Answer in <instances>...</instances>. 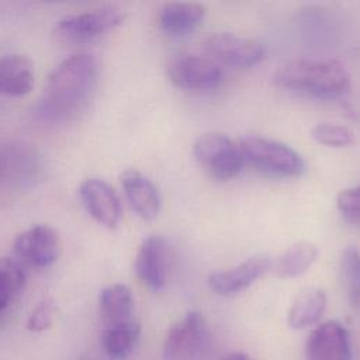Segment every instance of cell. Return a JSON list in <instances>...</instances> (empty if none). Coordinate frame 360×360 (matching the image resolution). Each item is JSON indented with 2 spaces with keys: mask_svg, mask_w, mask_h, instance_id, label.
<instances>
[{
  "mask_svg": "<svg viewBox=\"0 0 360 360\" xmlns=\"http://www.w3.org/2000/svg\"><path fill=\"white\" fill-rule=\"evenodd\" d=\"M318 246L311 242H295L287 248L271 264L278 278H294L304 274L318 259Z\"/></svg>",
  "mask_w": 360,
  "mask_h": 360,
  "instance_id": "obj_19",
  "label": "cell"
},
{
  "mask_svg": "<svg viewBox=\"0 0 360 360\" xmlns=\"http://www.w3.org/2000/svg\"><path fill=\"white\" fill-rule=\"evenodd\" d=\"M342 273L350 288L360 290V252L356 248H347L342 253Z\"/></svg>",
  "mask_w": 360,
  "mask_h": 360,
  "instance_id": "obj_23",
  "label": "cell"
},
{
  "mask_svg": "<svg viewBox=\"0 0 360 360\" xmlns=\"http://www.w3.org/2000/svg\"><path fill=\"white\" fill-rule=\"evenodd\" d=\"M141 335V325L136 319L120 325L105 326L101 330L100 342L104 352L115 360L127 357L135 347Z\"/></svg>",
  "mask_w": 360,
  "mask_h": 360,
  "instance_id": "obj_20",
  "label": "cell"
},
{
  "mask_svg": "<svg viewBox=\"0 0 360 360\" xmlns=\"http://www.w3.org/2000/svg\"><path fill=\"white\" fill-rule=\"evenodd\" d=\"M0 316H1V314H0Z\"/></svg>",
  "mask_w": 360,
  "mask_h": 360,
  "instance_id": "obj_27",
  "label": "cell"
},
{
  "mask_svg": "<svg viewBox=\"0 0 360 360\" xmlns=\"http://www.w3.org/2000/svg\"><path fill=\"white\" fill-rule=\"evenodd\" d=\"M167 75L172 83L183 90H210L224 79L218 62L190 52L174 55L167 65Z\"/></svg>",
  "mask_w": 360,
  "mask_h": 360,
  "instance_id": "obj_7",
  "label": "cell"
},
{
  "mask_svg": "<svg viewBox=\"0 0 360 360\" xmlns=\"http://www.w3.org/2000/svg\"><path fill=\"white\" fill-rule=\"evenodd\" d=\"M53 322V305L51 301H41L30 314L27 319V329L30 332H44L51 328Z\"/></svg>",
  "mask_w": 360,
  "mask_h": 360,
  "instance_id": "obj_25",
  "label": "cell"
},
{
  "mask_svg": "<svg viewBox=\"0 0 360 360\" xmlns=\"http://www.w3.org/2000/svg\"><path fill=\"white\" fill-rule=\"evenodd\" d=\"M222 360H248V357H246V354H243L240 352H232V353H228L226 356H224Z\"/></svg>",
  "mask_w": 360,
  "mask_h": 360,
  "instance_id": "obj_26",
  "label": "cell"
},
{
  "mask_svg": "<svg viewBox=\"0 0 360 360\" xmlns=\"http://www.w3.org/2000/svg\"><path fill=\"white\" fill-rule=\"evenodd\" d=\"M338 210L350 221H360V186L342 190L336 198Z\"/></svg>",
  "mask_w": 360,
  "mask_h": 360,
  "instance_id": "obj_24",
  "label": "cell"
},
{
  "mask_svg": "<svg viewBox=\"0 0 360 360\" xmlns=\"http://www.w3.org/2000/svg\"><path fill=\"white\" fill-rule=\"evenodd\" d=\"M311 135L318 143L330 148H345L354 142V132L336 122H319L311 129Z\"/></svg>",
  "mask_w": 360,
  "mask_h": 360,
  "instance_id": "obj_22",
  "label": "cell"
},
{
  "mask_svg": "<svg viewBox=\"0 0 360 360\" xmlns=\"http://www.w3.org/2000/svg\"><path fill=\"white\" fill-rule=\"evenodd\" d=\"M13 250L21 262L30 266L48 267L58 257L59 238L53 228L37 225L15 238Z\"/></svg>",
  "mask_w": 360,
  "mask_h": 360,
  "instance_id": "obj_10",
  "label": "cell"
},
{
  "mask_svg": "<svg viewBox=\"0 0 360 360\" xmlns=\"http://www.w3.org/2000/svg\"><path fill=\"white\" fill-rule=\"evenodd\" d=\"M271 259L266 255H257L243 260L242 263L214 271L208 276V287L219 295H231L250 287L264 273L271 270Z\"/></svg>",
  "mask_w": 360,
  "mask_h": 360,
  "instance_id": "obj_11",
  "label": "cell"
},
{
  "mask_svg": "<svg viewBox=\"0 0 360 360\" xmlns=\"http://www.w3.org/2000/svg\"><path fill=\"white\" fill-rule=\"evenodd\" d=\"M210 346V330L198 311H188L174 322L163 340L165 360H201Z\"/></svg>",
  "mask_w": 360,
  "mask_h": 360,
  "instance_id": "obj_4",
  "label": "cell"
},
{
  "mask_svg": "<svg viewBox=\"0 0 360 360\" xmlns=\"http://www.w3.org/2000/svg\"><path fill=\"white\" fill-rule=\"evenodd\" d=\"M278 87L316 97H338L350 87V76L336 60L301 58L281 65L273 75Z\"/></svg>",
  "mask_w": 360,
  "mask_h": 360,
  "instance_id": "obj_2",
  "label": "cell"
},
{
  "mask_svg": "<svg viewBox=\"0 0 360 360\" xmlns=\"http://www.w3.org/2000/svg\"><path fill=\"white\" fill-rule=\"evenodd\" d=\"M121 183L132 210L145 221L155 219L160 211V197L155 184L134 169L122 173Z\"/></svg>",
  "mask_w": 360,
  "mask_h": 360,
  "instance_id": "obj_14",
  "label": "cell"
},
{
  "mask_svg": "<svg viewBox=\"0 0 360 360\" xmlns=\"http://www.w3.org/2000/svg\"><path fill=\"white\" fill-rule=\"evenodd\" d=\"M328 298L323 290L309 288L302 291L290 305L287 323L291 329L300 330L315 325L325 312Z\"/></svg>",
  "mask_w": 360,
  "mask_h": 360,
  "instance_id": "obj_18",
  "label": "cell"
},
{
  "mask_svg": "<svg viewBox=\"0 0 360 360\" xmlns=\"http://www.w3.org/2000/svg\"><path fill=\"white\" fill-rule=\"evenodd\" d=\"M205 8L198 3L173 1L163 6L159 13V25L172 37L186 35L194 31L204 20Z\"/></svg>",
  "mask_w": 360,
  "mask_h": 360,
  "instance_id": "obj_16",
  "label": "cell"
},
{
  "mask_svg": "<svg viewBox=\"0 0 360 360\" xmlns=\"http://www.w3.org/2000/svg\"><path fill=\"white\" fill-rule=\"evenodd\" d=\"M204 45L215 62L235 68L253 66L264 58L266 52L262 42L232 32H214L207 37Z\"/></svg>",
  "mask_w": 360,
  "mask_h": 360,
  "instance_id": "obj_8",
  "label": "cell"
},
{
  "mask_svg": "<svg viewBox=\"0 0 360 360\" xmlns=\"http://www.w3.org/2000/svg\"><path fill=\"white\" fill-rule=\"evenodd\" d=\"M25 276L21 266L8 257H0V314L24 288Z\"/></svg>",
  "mask_w": 360,
  "mask_h": 360,
  "instance_id": "obj_21",
  "label": "cell"
},
{
  "mask_svg": "<svg viewBox=\"0 0 360 360\" xmlns=\"http://www.w3.org/2000/svg\"><path fill=\"white\" fill-rule=\"evenodd\" d=\"M97 77V63L91 55L66 58L51 73L42 98V112L65 120L77 114L87 103Z\"/></svg>",
  "mask_w": 360,
  "mask_h": 360,
  "instance_id": "obj_1",
  "label": "cell"
},
{
  "mask_svg": "<svg viewBox=\"0 0 360 360\" xmlns=\"http://www.w3.org/2000/svg\"><path fill=\"white\" fill-rule=\"evenodd\" d=\"M98 308L103 328L120 325L135 319V301L132 291L128 285L121 283L108 285L101 291Z\"/></svg>",
  "mask_w": 360,
  "mask_h": 360,
  "instance_id": "obj_17",
  "label": "cell"
},
{
  "mask_svg": "<svg viewBox=\"0 0 360 360\" xmlns=\"http://www.w3.org/2000/svg\"><path fill=\"white\" fill-rule=\"evenodd\" d=\"M243 162L260 173L274 177H294L304 172V160L291 146L263 138L245 136L238 143Z\"/></svg>",
  "mask_w": 360,
  "mask_h": 360,
  "instance_id": "obj_3",
  "label": "cell"
},
{
  "mask_svg": "<svg viewBox=\"0 0 360 360\" xmlns=\"http://www.w3.org/2000/svg\"><path fill=\"white\" fill-rule=\"evenodd\" d=\"M35 83L34 63L21 53L0 58V94L20 97L28 94Z\"/></svg>",
  "mask_w": 360,
  "mask_h": 360,
  "instance_id": "obj_15",
  "label": "cell"
},
{
  "mask_svg": "<svg viewBox=\"0 0 360 360\" xmlns=\"http://www.w3.org/2000/svg\"><path fill=\"white\" fill-rule=\"evenodd\" d=\"M125 15L115 6H103L58 21L55 37L65 44H86L122 24Z\"/></svg>",
  "mask_w": 360,
  "mask_h": 360,
  "instance_id": "obj_6",
  "label": "cell"
},
{
  "mask_svg": "<svg viewBox=\"0 0 360 360\" xmlns=\"http://www.w3.org/2000/svg\"><path fill=\"white\" fill-rule=\"evenodd\" d=\"M135 271L139 280L152 291H160L166 284L167 249L165 240L150 235L141 243L135 257Z\"/></svg>",
  "mask_w": 360,
  "mask_h": 360,
  "instance_id": "obj_13",
  "label": "cell"
},
{
  "mask_svg": "<svg viewBox=\"0 0 360 360\" xmlns=\"http://www.w3.org/2000/svg\"><path fill=\"white\" fill-rule=\"evenodd\" d=\"M79 194L87 212L103 226L115 228L121 219V204L112 187L101 179H86Z\"/></svg>",
  "mask_w": 360,
  "mask_h": 360,
  "instance_id": "obj_12",
  "label": "cell"
},
{
  "mask_svg": "<svg viewBox=\"0 0 360 360\" xmlns=\"http://www.w3.org/2000/svg\"><path fill=\"white\" fill-rule=\"evenodd\" d=\"M193 153L198 163L218 180L235 177L245 163L239 146L221 132L200 135L194 141Z\"/></svg>",
  "mask_w": 360,
  "mask_h": 360,
  "instance_id": "obj_5",
  "label": "cell"
},
{
  "mask_svg": "<svg viewBox=\"0 0 360 360\" xmlns=\"http://www.w3.org/2000/svg\"><path fill=\"white\" fill-rule=\"evenodd\" d=\"M305 360H352L350 338L338 321L318 325L307 338Z\"/></svg>",
  "mask_w": 360,
  "mask_h": 360,
  "instance_id": "obj_9",
  "label": "cell"
}]
</instances>
